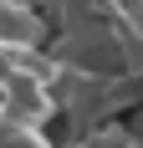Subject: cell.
I'll return each instance as SVG.
<instances>
[{
	"instance_id": "1",
	"label": "cell",
	"mask_w": 143,
	"mask_h": 148,
	"mask_svg": "<svg viewBox=\"0 0 143 148\" xmlns=\"http://www.w3.org/2000/svg\"><path fill=\"white\" fill-rule=\"evenodd\" d=\"M41 36H46V26L31 0H0V61L41 51Z\"/></svg>"
},
{
	"instance_id": "2",
	"label": "cell",
	"mask_w": 143,
	"mask_h": 148,
	"mask_svg": "<svg viewBox=\"0 0 143 148\" xmlns=\"http://www.w3.org/2000/svg\"><path fill=\"white\" fill-rule=\"evenodd\" d=\"M0 148H51V138L41 128H26V123L0 118Z\"/></svg>"
},
{
	"instance_id": "3",
	"label": "cell",
	"mask_w": 143,
	"mask_h": 148,
	"mask_svg": "<svg viewBox=\"0 0 143 148\" xmlns=\"http://www.w3.org/2000/svg\"><path fill=\"white\" fill-rule=\"evenodd\" d=\"M5 107H10V77H5V66H0V118H5Z\"/></svg>"
}]
</instances>
